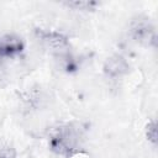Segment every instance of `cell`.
I'll return each instance as SVG.
<instances>
[{
	"mask_svg": "<svg viewBox=\"0 0 158 158\" xmlns=\"http://www.w3.org/2000/svg\"><path fill=\"white\" fill-rule=\"evenodd\" d=\"M35 35L40 44L44 49H47L51 54H53L57 59L72 53V46L69 38L64 33L54 30L37 28L35 31Z\"/></svg>",
	"mask_w": 158,
	"mask_h": 158,
	"instance_id": "7a4b0ae2",
	"label": "cell"
},
{
	"mask_svg": "<svg viewBox=\"0 0 158 158\" xmlns=\"http://www.w3.org/2000/svg\"><path fill=\"white\" fill-rule=\"evenodd\" d=\"M146 138L147 141L152 144L156 146L157 144V122L156 120H151L147 125H146Z\"/></svg>",
	"mask_w": 158,
	"mask_h": 158,
	"instance_id": "52a82bcc",
	"label": "cell"
},
{
	"mask_svg": "<svg viewBox=\"0 0 158 158\" xmlns=\"http://www.w3.org/2000/svg\"><path fill=\"white\" fill-rule=\"evenodd\" d=\"M17 153L12 146H5L0 148V158H16Z\"/></svg>",
	"mask_w": 158,
	"mask_h": 158,
	"instance_id": "ba28073f",
	"label": "cell"
},
{
	"mask_svg": "<svg viewBox=\"0 0 158 158\" xmlns=\"http://www.w3.org/2000/svg\"><path fill=\"white\" fill-rule=\"evenodd\" d=\"M85 130L75 121L64 122L56 126L48 136L49 149L60 157L72 158L84 149Z\"/></svg>",
	"mask_w": 158,
	"mask_h": 158,
	"instance_id": "6da1fadb",
	"label": "cell"
},
{
	"mask_svg": "<svg viewBox=\"0 0 158 158\" xmlns=\"http://www.w3.org/2000/svg\"><path fill=\"white\" fill-rule=\"evenodd\" d=\"M64 6L77 10V11H94L100 5L98 1H85V0H75V1H67L63 2Z\"/></svg>",
	"mask_w": 158,
	"mask_h": 158,
	"instance_id": "8992f818",
	"label": "cell"
},
{
	"mask_svg": "<svg viewBox=\"0 0 158 158\" xmlns=\"http://www.w3.org/2000/svg\"><path fill=\"white\" fill-rule=\"evenodd\" d=\"M128 37L137 44L146 47H154L157 42L156 27L149 17L144 15H138L133 17L128 25L127 30Z\"/></svg>",
	"mask_w": 158,
	"mask_h": 158,
	"instance_id": "3957f363",
	"label": "cell"
},
{
	"mask_svg": "<svg viewBox=\"0 0 158 158\" xmlns=\"http://www.w3.org/2000/svg\"><path fill=\"white\" fill-rule=\"evenodd\" d=\"M104 74L106 78L111 80H118L128 74L130 64L126 58L121 54H112L104 63Z\"/></svg>",
	"mask_w": 158,
	"mask_h": 158,
	"instance_id": "5b68a950",
	"label": "cell"
},
{
	"mask_svg": "<svg viewBox=\"0 0 158 158\" xmlns=\"http://www.w3.org/2000/svg\"><path fill=\"white\" fill-rule=\"evenodd\" d=\"M26 46L23 40L10 32L0 33V67L19 60L25 53Z\"/></svg>",
	"mask_w": 158,
	"mask_h": 158,
	"instance_id": "277c9868",
	"label": "cell"
}]
</instances>
